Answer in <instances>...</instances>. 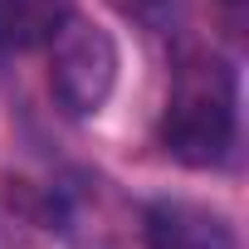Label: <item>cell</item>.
<instances>
[{
	"mask_svg": "<svg viewBox=\"0 0 249 249\" xmlns=\"http://www.w3.org/2000/svg\"><path fill=\"white\" fill-rule=\"evenodd\" d=\"M234 137L239 73L220 54H186L161 107V147L191 171H215L234 152Z\"/></svg>",
	"mask_w": 249,
	"mask_h": 249,
	"instance_id": "obj_1",
	"label": "cell"
},
{
	"mask_svg": "<svg viewBox=\"0 0 249 249\" xmlns=\"http://www.w3.org/2000/svg\"><path fill=\"white\" fill-rule=\"evenodd\" d=\"M49 196L54 225L73 249H147L142 205L103 171H69Z\"/></svg>",
	"mask_w": 249,
	"mask_h": 249,
	"instance_id": "obj_2",
	"label": "cell"
},
{
	"mask_svg": "<svg viewBox=\"0 0 249 249\" xmlns=\"http://www.w3.org/2000/svg\"><path fill=\"white\" fill-rule=\"evenodd\" d=\"M117 88V39L69 15L64 30L49 39V93L69 117H93Z\"/></svg>",
	"mask_w": 249,
	"mask_h": 249,
	"instance_id": "obj_3",
	"label": "cell"
},
{
	"mask_svg": "<svg viewBox=\"0 0 249 249\" xmlns=\"http://www.w3.org/2000/svg\"><path fill=\"white\" fill-rule=\"evenodd\" d=\"M142 225H147V249H234L230 220L196 200L142 205Z\"/></svg>",
	"mask_w": 249,
	"mask_h": 249,
	"instance_id": "obj_4",
	"label": "cell"
},
{
	"mask_svg": "<svg viewBox=\"0 0 249 249\" xmlns=\"http://www.w3.org/2000/svg\"><path fill=\"white\" fill-rule=\"evenodd\" d=\"M54 196L30 176L0 171V249H54Z\"/></svg>",
	"mask_w": 249,
	"mask_h": 249,
	"instance_id": "obj_5",
	"label": "cell"
},
{
	"mask_svg": "<svg viewBox=\"0 0 249 249\" xmlns=\"http://www.w3.org/2000/svg\"><path fill=\"white\" fill-rule=\"evenodd\" d=\"M69 15L73 0H0V54L44 49Z\"/></svg>",
	"mask_w": 249,
	"mask_h": 249,
	"instance_id": "obj_6",
	"label": "cell"
},
{
	"mask_svg": "<svg viewBox=\"0 0 249 249\" xmlns=\"http://www.w3.org/2000/svg\"><path fill=\"white\" fill-rule=\"evenodd\" d=\"M107 5H117L122 15H132V20H147V25H152V20L171 5V0H107Z\"/></svg>",
	"mask_w": 249,
	"mask_h": 249,
	"instance_id": "obj_7",
	"label": "cell"
}]
</instances>
